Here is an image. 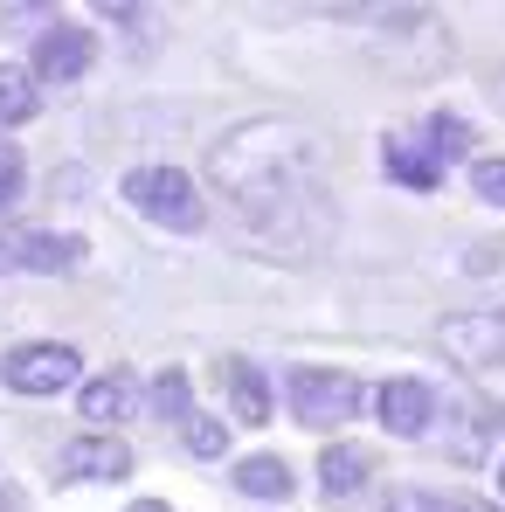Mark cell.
Masks as SVG:
<instances>
[{
  "label": "cell",
  "mask_w": 505,
  "mask_h": 512,
  "mask_svg": "<svg viewBox=\"0 0 505 512\" xmlns=\"http://www.w3.org/2000/svg\"><path fill=\"white\" fill-rule=\"evenodd\" d=\"M215 194L236 208L243 236L277 263L326 256L339 215L326 187V139L298 118H250L208 153Z\"/></svg>",
  "instance_id": "1"
},
{
  "label": "cell",
  "mask_w": 505,
  "mask_h": 512,
  "mask_svg": "<svg viewBox=\"0 0 505 512\" xmlns=\"http://www.w3.org/2000/svg\"><path fill=\"white\" fill-rule=\"evenodd\" d=\"M464 153H471V125H464L457 111H429L409 132H388L381 167H388V180H402V187H416V194H436V187H443V167H457Z\"/></svg>",
  "instance_id": "2"
},
{
  "label": "cell",
  "mask_w": 505,
  "mask_h": 512,
  "mask_svg": "<svg viewBox=\"0 0 505 512\" xmlns=\"http://www.w3.org/2000/svg\"><path fill=\"white\" fill-rule=\"evenodd\" d=\"M125 201L146 215V222H160V229H180V236H194L201 222H208V208H201V187L187 180L180 167H132L125 173Z\"/></svg>",
  "instance_id": "3"
},
{
  "label": "cell",
  "mask_w": 505,
  "mask_h": 512,
  "mask_svg": "<svg viewBox=\"0 0 505 512\" xmlns=\"http://www.w3.org/2000/svg\"><path fill=\"white\" fill-rule=\"evenodd\" d=\"M360 402H367V388H360L353 374H339V367H291V416L305 429L353 423Z\"/></svg>",
  "instance_id": "4"
},
{
  "label": "cell",
  "mask_w": 505,
  "mask_h": 512,
  "mask_svg": "<svg viewBox=\"0 0 505 512\" xmlns=\"http://www.w3.org/2000/svg\"><path fill=\"white\" fill-rule=\"evenodd\" d=\"M77 346L63 340H28L14 346L7 360H0V381L14 388V395H63V388H77Z\"/></svg>",
  "instance_id": "5"
},
{
  "label": "cell",
  "mask_w": 505,
  "mask_h": 512,
  "mask_svg": "<svg viewBox=\"0 0 505 512\" xmlns=\"http://www.w3.org/2000/svg\"><path fill=\"white\" fill-rule=\"evenodd\" d=\"M436 346L450 367L464 374H492L505 367V312H464V319H443L436 326Z\"/></svg>",
  "instance_id": "6"
},
{
  "label": "cell",
  "mask_w": 505,
  "mask_h": 512,
  "mask_svg": "<svg viewBox=\"0 0 505 512\" xmlns=\"http://www.w3.org/2000/svg\"><path fill=\"white\" fill-rule=\"evenodd\" d=\"M90 63H97V42H90V28L49 21V28L35 35V77H42V84H77Z\"/></svg>",
  "instance_id": "7"
},
{
  "label": "cell",
  "mask_w": 505,
  "mask_h": 512,
  "mask_svg": "<svg viewBox=\"0 0 505 512\" xmlns=\"http://www.w3.org/2000/svg\"><path fill=\"white\" fill-rule=\"evenodd\" d=\"M7 263L14 270H35V277H56V270H77L84 263V236H49V229H14L7 236Z\"/></svg>",
  "instance_id": "8"
},
{
  "label": "cell",
  "mask_w": 505,
  "mask_h": 512,
  "mask_svg": "<svg viewBox=\"0 0 505 512\" xmlns=\"http://www.w3.org/2000/svg\"><path fill=\"white\" fill-rule=\"evenodd\" d=\"M374 409H381V423L395 429V436H429V423H436V395H429V381H409V374L381 381Z\"/></svg>",
  "instance_id": "9"
},
{
  "label": "cell",
  "mask_w": 505,
  "mask_h": 512,
  "mask_svg": "<svg viewBox=\"0 0 505 512\" xmlns=\"http://www.w3.org/2000/svg\"><path fill=\"white\" fill-rule=\"evenodd\" d=\"M125 471H132V450L118 436H77L63 450V478H77V485H118Z\"/></svg>",
  "instance_id": "10"
},
{
  "label": "cell",
  "mask_w": 505,
  "mask_h": 512,
  "mask_svg": "<svg viewBox=\"0 0 505 512\" xmlns=\"http://www.w3.org/2000/svg\"><path fill=\"white\" fill-rule=\"evenodd\" d=\"M132 402H139L132 374H97V381L77 388V416H84V423H125V416H132Z\"/></svg>",
  "instance_id": "11"
},
{
  "label": "cell",
  "mask_w": 505,
  "mask_h": 512,
  "mask_svg": "<svg viewBox=\"0 0 505 512\" xmlns=\"http://www.w3.org/2000/svg\"><path fill=\"white\" fill-rule=\"evenodd\" d=\"M367 471H374V457H367V450H353V443H333V450L319 457V492H326L333 506H346V499L367 485Z\"/></svg>",
  "instance_id": "12"
},
{
  "label": "cell",
  "mask_w": 505,
  "mask_h": 512,
  "mask_svg": "<svg viewBox=\"0 0 505 512\" xmlns=\"http://www.w3.org/2000/svg\"><path fill=\"white\" fill-rule=\"evenodd\" d=\"M35 111H42V90H35V70H21V63H0V132L28 125Z\"/></svg>",
  "instance_id": "13"
},
{
  "label": "cell",
  "mask_w": 505,
  "mask_h": 512,
  "mask_svg": "<svg viewBox=\"0 0 505 512\" xmlns=\"http://www.w3.org/2000/svg\"><path fill=\"white\" fill-rule=\"evenodd\" d=\"M457 423L464 429H457L443 450H450L457 464H478V457H485V436H492V402H464V395H457Z\"/></svg>",
  "instance_id": "14"
},
{
  "label": "cell",
  "mask_w": 505,
  "mask_h": 512,
  "mask_svg": "<svg viewBox=\"0 0 505 512\" xmlns=\"http://www.w3.org/2000/svg\"><path fill=\"white\" fill-rule=\"evenodd\" d=\"M236 485H243L250 499H291V492H298V478H291V471H284L277 457H243Z\"/></svg>",
  "instance_id": "15"
},
{
  "label": "cell",
  "mask_w": 505,
  "mask_h": 512,
  "mask_svg": "<svg viewBox=\"0 0 505 512\" xmlns=\"http://www.w3.org/2000/svg\"><path fill=\"white\" fill-rule=\"evenodd\" d=\"M229 402H236L243 423H270V388H263V374H256L250 360L229 367Z\"/></svg>",
  "instance_id": "16"
},
{
  "label": "cell",
  "mask_w": 505,
  "mask_h": 512,
  "mask_svg": "<svg viewBox=\"0 0 505 512\" xmlns=\"http://www.w3.org/2000/svg\"><path fill=\"white\" fill-rule=\"evenodd\" d=\"M153 409H160L167 423H187V416H194V388H187V374H180V367H167V374L153 381Z\"/></svg>",
  "instance_id": "17"
},
{
  "label": "cell",
  "mask_w": 505,
  "mask_h": 512,
  "mask_svg": "<svg viewBox=\"0 0 505 512\" xmlns=\"http://www.w3.org/2000/svg\"><path fill=\"white\" fill-rule=\"evenodd\" d=\"M180 436H187V450H194V457H222V450H229V429L215 423V416H187Z\"/></svg>",
  "instance_id": "18"
},
{
  "label": "cell",
  "mask_w": 505,
  "mask_h": 512,
  "mask_svg": "<svg viewBox=\"0 0 505 512\" xmlns=\"http://www.w3.org/2000/svg\"><path fill=\"white\" fill-rule=\"evenodd\" d=\"M388 512H485V506H471V499H443V492H395Z\"/></svg>",
  "instance_id": "19"
},
{
  "label": "cell",
  "mask_w": 505,
  "mask_h": 512,
  "mask_svg": "<svg viewBox=\"0 0 505 512\" xmlns=\"http://www.w3.org/2000/svg\"><path fill=\"white\" fill-rule=\"evenodd\" d=\"M14 201H21V153L0 146V222L14 215Z\"/></svg>",
  "instance_id": "20"
},
{
  "label": "cell",
  "mask_w": 505,
  "mask_h": 512,
  "mask_svg": "<svg viewBox=\"0 0 505 512\" xmlns=\"http://www.w3.org/2000/svg\"><path fill=\"white\" fill-rule=\"evenodd\" d=\"M471 187H478V201L505 208V160H478V167H471Z\"/></svg>",
  "instance_id": "21"
},
{
  "label": "cell",
  "mask_w": 505,
  "mask_h": 512,
  "mask_svg": "<svg viewBox=\"0 0 505 512\" xmlns=\"http://www.w3.org/2000/svg\"><path fill=\"white\" fill-rule=\"evenodd\" d=\"M0 512H28V506H21V492H14V478H7V471H0Z\"/></svg>",
  "instance_id": "22"
},
{
  "label": "cell",
  "mask_w": 505,
  "mask_h": 512,
  "mask_svg": "<svg viewBox=\"0 0 505 512\" xmlns=\"http://www.w3.org/2000/svg\"><path fill=\"white\" fill-rule=\"evenodd\" d=\"M132 512H167V506H160V499H139V506H132Z\"/></svg>",
  "instance_id": "23"
},
{
  "label": "cell",
  "mask_w": 505,
  "mask_h": 512,
  "mask_svg": "<svg viewBox=\"0 0 505 512\" xmlns=\"http://www.w3.org/2000/svg\"><path fill=\"white\" fill-rule=\"evenodd\" d=\"M499 485H505V478H499Z\"/></svg>",
  "instance_id": "24"
}]
</instances>
